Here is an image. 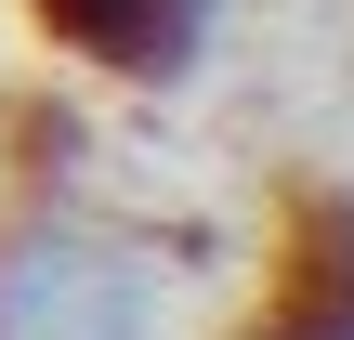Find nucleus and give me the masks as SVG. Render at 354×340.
Instances as JSON below:
<instances>
[{"label":"nucleus","mask_w":354,"mask_h":340,"mask_svg":"<svg viewBox=\"0 0 354 340\" xmlns=\"http://www.w3.org/2000/svg\"><path fill=\"white\" fill-rule=\"evenodd\" d=\"M0 340H158V262L79 210L0 236Z\"/></svg>","instance_id":"f257e3e1"},{"label":"nucleus","mask_w":354,"mask_h":340,"mask_svg":"<svg viewBox=\"0 0 354 340\" xmlns=\"http://www.w3.org/2000/svg\"><path fill=\"white\" fill-rule=\"evenodd\" d=\"M53 52L105 66V79H184L210 39V0H26Z\"/></svg>","instance_id":"f03ea898"},{"label":"nucleus","mask_w":354,"mask_h":340,"mask_svg":"<svg viewBox=\"0 0 354 340\" xmlns=\"http://www.w3.org/2000/svg\"><path fill=\"white\" fill-rule=\"evenodd\" d=\"M263 340H354V197L302 210V249H289V288H276Z\"/></svg>","instance_id":"7ed1b4c3"}]
</instances>
